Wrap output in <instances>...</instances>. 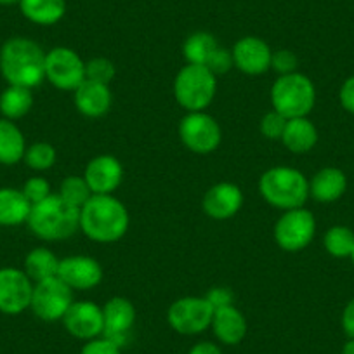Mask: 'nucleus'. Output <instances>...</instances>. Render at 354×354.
<instances>
[{
  "instance_id": "f257e3e1",
  "label": "nucleus",
  "mask_w": 354,
  "mask_h": 354,
  "mask_svg": "<svg viewBox=\"0 0 354 354\" xmlns=\"http://www.w3.org/2000/svg\"><path fill=\"white\" fill-rule=\"evenodd\" d=\"M0 73L8 85L39 87L46 80V50L26 37L6 40L0 47Z\"/></svg>"
},
{
  "instance_id": "f03ea898",
  "label": "nucleus",
  "mask_w": 354,
  "mask_h": 354,
  "mask_svg": "<svg viewBox=\"0 0 354 354\" xmlns=\"http://www.w3.org/2000/svg\"><path fill=\"white\" fill-rule=\"evenodd\" d=\"M129 210L117 196L93 195L80 209V230L88 240L113 243L129 230Z\"/></svg>"
},
{
  "instance_id": "7ed1b4c3",
  "label": "nucleus",
  "mask_w": 354,
  "mask_h": 354,
  "mask_svg": "<svg viewBox=\"0 0 354 354\" xmlns=\"http://www.w3.org/2000/svg\"><path fill=\"white\" fill-rule=\"evenodd\" d=\"M26 224L30 231L44 241L66 240L80 230V209L53 193L44 202L32 205Z\"/></svg>"
},
{
  "instance_id": "20e7f679",
  "label": "nucleus",
  "mask_w": 354,
  "mask_h": 354,
  "mask_svg": "<svg viewBox=\"0 0 354 354\" xmlns=\"http://www.w3.org/2000/svg\"><path fill=\"white\" fill-rule=\"evenodd\" d=\"M259 193L271 207L285 212L304 207L309 198V181L301 170L278 165L262 174L259 179Z\"/></svg>"
},
{
  "instance_id": "39448f33",
  "label": "nucleus",
  "mask_w": 354,
  "mask_h": 354,
  "mask_svg": "<svg viewBox=\"0 0 354 354\" xmlns=\"http://www.w3.org/2000/svg\"><path fill=\"white\" fill-rule=\"evenodd\" d=\"M271 104L273 110L283 117H308L316 104V87L311 78L304 73L281 75L271 87Z\"/></svg>"
},
{
  "instance_id": "423d86ee",
  "label": "nucleus",
  "mask_w": 354,
  "mask_h": 354,
  "mask_svg": "<svg viewBox=\"0 0 354 354\" xmlns=\"http://www.w3.org/2000/svg\"><path fill=\"white\" fill-rule=\"evenodd\" d=\"M217 93V77L202 64H186L174 80V97L188 113L205 111Z\"/></svg>"
},
{
  "instance_id": "0eeeda50",
  "label": "nucleus",
  "mask_w": 354,
  "mask_h": 354,
  "mask_svg": "<svg viewBox=\"0 0 354 354\" xmlns=\"http://www.w3.org/2000/svg\"><path fill=\"white\" fill-rule=\"evenodd\" d=\"M274 241L285 252H301L308 247L316 234V219L311 210H285L274 224Z\"/></svg>"
},
{
  "instance_id": "6e6552de",
  "label": "nucleus",
  "mask_w": 354,
  "mask_h": 354,
  "mask_svg": "<svg viewBox=\"0 0 354 354\" xmlns=\"http://www.w3.org/2000/svg\"><path fill=\"white\" fill-rule=\"evenodd\" d=\"M214 308L205 297H181L170 304L167 311V322L174 332L181 335H198L212 323Z\"/></svg>"
},
{
  "instance_id": "1a4fd4ad",
  "label": "nucleus",
  "mask_w": 354,
  "mask_h": 354,
  "mask_svg": "<svg viewBox=\"0 0 354 354\" xmlns=\"http://www.w3.org/2000/svg\"><path fill=\"white\" fill-rule=\"evenodd\" d=\"M73 304V290L59 277L33 285L30 309L42 322H61Z\"/></svg>"
},
{
  "instance_id": "9d476101",
  "label": "nucleus",
  "mask_w": 354,
  "mask_h": 354,
  "mask_svg": "<svg viewBox=\"0 0 354 354\" xmlns=\"http://www.w3.org/2000/svg\"><path fill=\"white\" fill-rule=\"evenodd\" d=\"M181 142L196 155H209L219 148L223 141L221 125L205 111H192L179 124Z\"/></svg>"
},
{
  "instance_id": "9b49d317",
  "label": "nucleus",
  "mask_w": 354,
  "mask_h": 354,
  "mask_svg": "<svg viewBox=\"0 0 354 354\" xmlns=\"http://www.w3.org/2000/svg\"><path fill=\"white\" fill-rule=\"evenodd\" d=\"M46 80L59 91H71L85 80V61L70 47H54L46 53Z\"/></svg>"
},
{
  "instance_id": "f8f14e48",
  "label": "nucleus",
  "mask_w": 354,
  "mask_h": 354,
  "mask_svg": "<svg viewBox=\"0 0 354 354\" xmlns=\"http://www.w3.org/2000/svg\"><path fill=\"white\" fill-rule=\"evenodd\" d=\"M33 281L18 268L0 270V313L15 316L30 309L33 294Z\"/></svg>"
},
{
  "instance_id": "ddd939ff",
  "label": "nucleus",
  "mask_w": 354,
  "mask_h": 354,
  "mask_svg": "<svg viewBox=\"0 0 354 354\" xmlns=\"http://www.w3.org/2000/svg\"><path fill=\"white\" fill-rule=\"evenodd\" d=\"M61 322L66 332L78 340L87 342L103 335V308L91 301H73Z\"/></svg>"
},
{
  "instance_id": "4468645a",
  "label": "nucleus",
  "mask_w": 354,
  "mask_h": 354,
  "mask_svg": "<svg viewBox=\"0 0 354 354\" xmlns=\"http://www.w3.org/2000/svg\"><path fill=\"white\" fill-rule=\"evenodd\" d=\"M84 177L93 195H113L124 181V167L113 155H97L88 160Z\"/></svg>"
},
{
  "instance_id": "2eb2a0df",
  "label": "nucleus",
  "mask_w": 354,
  "mask_h": 354,
  "mask_svg": "<svg viewBox=\"0 0 354 354\" xmlns=\"http://www.w3.org/2000/svg\"><path fill=\"white\" fill-rule=\"evenodd\" d=\"M57 277L71 290H91L103 280V268L96 259L88 255H70L59 259Z\"/></svg>"
},
{
  "instance_id": "dca6fc26",
  "label": "nucleus",
  "mask_w": 354,
  "mask_h": 354,
  "mask_svg": "<svg viewBox=\"0 0 354 354\" xmlns=\"http://www.w3.org/2000/svg\"><path fill=\"white\" fill-rule=\"evenodd\" d=\"M104 330L103 337L110 339L117 346L124 347L127 344L131 330L136 323V308L129 299L111 297L103 306Z\"/></svg>"
},
{
  "instance_id": "f3484780",
  "label": "nucleus",
  "mask_w": 354,
  "mask_h": 354,
  "mask_svg": "<svg viewBox=\"0 0 354 354\" xmlns=\"http://www.w3.org/2000/svg\"><path fill=\"white\" fill-rule=\"evenodd\" d=\"M234 68L245 75H262L271 70V56L273 50L259 37H243L234 44L233 50Z\"/></svg>"
},
{
  "instance_id": "a211bd4d",
  "label": "nucleus",
  "mask_w": 354,
  "mask_h": 354,
  "mask_svg": "<svg viewBox=\"0 0 354 354\" xmlns=\"http://www.w3.org/2000/svg\"><path fill=\"white\" fill-rule=\"evenodd\" d=\"M243 205V193L233 183H217L202 200V209L210 219L226 221L240 212Z\"/></svg>"
},
{
  "instance_id": "6ab92c4d",
  "label": "nucleus",
  "mask_w": 354,
  "mask_h": 354,
  "mask_svg": "<svg viewBox=\"0 0 354 354\" xmlns=\"http://www.w3.org/2000/svg\"><path fill=\"white\" fill-rule=\"evenodd\" d=\"M111 96L110 85L100 84V82L84 80L73 91V103L78 113L88 118H100L110 111Z\"/></svg>"
},
{
  "instance_id": "aec40b11",
  "label": "nucleus",
  "mask_w": 354,
  "mask_h": 354,
  "mask_svg": "<svg viewBox=\"0 0 354 354\" xmlns=\"http://www.w3.org/2000/svg\"><path fill=\"white\" fill-rule=\"evenodd\" d=\"M210 328H212L214 335L219 342L226 344V346H236L247 335L248 325L243 313L231 304L214 309Z\"/></svg>"
},
{
  "instance_id": "412c9836",
  "label": "nucleus",
  "mask_w": 354,
  "mask_h": 354,
  "mask_svg": "<svg viewBox=\"0 0 354 354\" xmlns=\"http://www.w3.org/2000/svg\"><path fill=\"white\" fill-rule=\"evenodd\" d=\"M347 189V177L337 167H325L318 170L309 181V196L316 202H337Z\"/></svg>"
},
{
  "instance_id": "4be33fe9",
  "label": "nucleus",
  "mask_w": 354,
  "mask_h": 354,
  "mask_svg": "<svg viewBox=\"0 0 354 354\" xmlns=\"http://www.w3.org/2000/svg\"><path fill=\"white\" fill-rule=\"evenodd\" d=\"M285 148L295 155L309 153L318 142V129L308 117L290 118L281 138Z\"/></svg>"
},
{
  "instance_id": "5701e85b",
  "label": "nucleus",
  "mask_w": 354,
  "mask_h": 354,
  "mask_svg": "<svg viewBox=\"0 0 354 354\" xmlns=\"http://www.w3.org/2000/svg\"><path fill=\"white\" fill-rule=\"evenodd\" d=\"M32 203L21 189L0 188V226L15 227L28 223Z\"/></svg>"
},
{
  "instance_id": "b1692460",
  "label": "nucleus",
  "mask_w": 354,
  "mask_h": 354,
  "mask_svg": "<svg viewBox=\"0 0 354 354\" xmlns=\"http://www.w3.org/2000/svg\"><path fill=\"white\" fill-rule=\"evenodd\" d=\"M19 9L28 21L50 26L64 18L66 0H19Z\"/></svg>"
},
{
  "instance_id": "393cba45",
  "label": "nucleus",
  "mask_w": 354,
  "mask_h": 354,
  "mask_svg": "<svg viewBox=\"0 0 354 354\" xmlns=\"http://www.w3.org/2000/svg\"><path fill=\"white\" fill-rule=\"evenodd\" d=\"M26 141L21 129L8 118H0V163L16 165L25 158Z\"/></svg>"
},
{
  "instance_id": "a878e982",
  "label": "nucleus",
  "mask_w": 354,
  "mask_h": 354,
  "mask_svg": "<svg viewBox=\"0 0 354 354\" xmlns=\"http://www.w3.org/2000/svg\"><path fill=\"white\" fill-rule=\"evenodd\" d=\"M33 108L32 88L21 85H8L0 94V113L8 120H19Z\"/></svg>"
},
{
  "instance_id": "bb28decb",
  "label": "nucleus",
  "mask_w": 354,
  "mask_h": 354,
  "mask_svg": "<svg viewBox=\"0 0 354 354\" xmlns=\"http://www.w3.org/2000/svg\"><path fill=\"white\" fill-rule=\"evenodd\" d=\"M25 271L33 283L49 280V278L57 277L59 271V259L53 250L46 247H37L28 252L25 257Z\"/></svg>"
},
{
  "instance_id": "cd10ccee",
  "label": "nucleus",
  "mask_w": 354,
  "mask_h": 354,
  "mask_svg": "<svg viewBox=\"0 0 354 354\" xmlns=\"http://www.w3.org/2000/svg\"><path fill=\"white\" fill-rule=\"evenodd\" d=\"M219 42L216 37L209 32H196L186 39L185 46H183V54H185L186 61L189 64H202L207 66L212 54L216 53Z\"/></svg>"
},
{
  "instance_id": "c85d7f7f",
  "label": "nucleus",
  "mask_w": 354,
  "mask_h": 354,
  "mask_svg": "<svg viewBox=\"0 0 354 354\" xmlns=\"http://www.w3.org/2000/svg\"><path fill=\"white\" fill-rule=\"evenodd\" d=\"M323 247L332 257H351L354 250V231L347 226H333L323 236Z\"/></svg>"
},
{
  "instance_id": "c756f323",
  "label": "nucleus",
  "mask_w": 354,
  "mask_h": 354,
  "mask_svg": "<svg viewBox=\"0 0 354 354\" xmlns=\"http://www.w3.org/2000/svg\"><path fill=\"white\" fill-rule=\"evenodd\" d=\"M57 195H59L64 202L70 203V205L82 209V207L88 202V198L93 196V192L88 188L84 176H68L61 181Z\"/></svg>"
},
{
  "instance_id": "7c9ffc66",
  "label": "nucleus",
  "mask_w": 354,
  "mask_h": 354,
  "mask_svg": "<svg viewBox=\"0 0 354 354\" xmlns=\"http://www.w3.org/2000/svg\"><path fill=\"white\" fill-rule=\"evenodd\" d=\"M56 148L53 145L46 141L33 142L32 146H28L25 151V163L32 170L37 172H46V170L53 169L54 163H56Z\"/></svg>"
},
{
  "instance_id": "2f4dec72",
  "label": "nucleus",
  "mask_w": 354,
  "mask_h": 354,
  "mask_svg": "<svg viewBox=\"0 0 354 354\" xmlns=\"http://www.w3.org/2000/svg\"><path fill=\"white\" fill-rule=\"evenodd\" d=\"M115 75H117L115 64L108 57H94V59H88L85 63V80L110 85Z\"/></svg>"
},
{
  "instance_id": "473e14b6",
  "label": "nucleus",
  "mask_w": 354,
  "mask_h": 354,
  "mask_svg": "<svg viewBox=\"0 0 354 354\" xmlns=\"http://www.w3.org/2000/svg\"><path fill=\"white\" fill-rule=\"evenodd\" d=\"M287 117L278 113L277 110H271L262 117L259 129H261V134L264 136L266 139H270V141H281L285 127H287Z\"/></svg>"
},
{
  "instance_id": "72a5a7b5",
  "label": "nucleus",
  "mask_w": 354,
  "mask_h": 354,
  "mask_svg": "<svg viewBox=\"0 0 354 354\" xmlns=\"http://www.w3.org/2000/svg\"><path fill=\"white\" fill-rule=\"evenodd\" d=\"M21 192L23 195L28 198V202L32 203V205L44 202V200L49 198V196L53 195V189H50L49 181L39 176L30 177L28 181L25 183V186H23Z\"/></svg>"
},
{
  "instance_id": "f704fd0d",
  "label": "nucleus",
  "mask_w": 354,
  "mask_h": 354,
  "mask_svg": "<svg viewBox=\"0 0 354 354\" xmlns=\"http://www.w3.org/2000/svg\"><path fill=\"white\" fill-rule=\"evenodd\" d=\"M299 59L292 50L288 49H280L274 50L273 56H271V70L277 71L278 75H290L297 71Z\"/></svg>"
},
{
  "instance_id": "c9c22d12",
  "label": "nucleus",
  "mask_w": 354,
  "mask_h": 354,
  "mask_svg": "<svg viewBox=\"0 0 354 354\" xmlns=\"http://www.w3.org/2000/svg\"><path fill=\"white\" fill-rule=\"evenodd\" d=\"M234 66V61H233V54H231L230 49H226V47H217L216 53L212 54V57L209 59V63H207V68H209L210 71H212L214 75H224L227 73V71L231 70V68Z\"/></svg>"
},
{
  "instance_id": "e433bc0d",
  "label": "nucleus",
  "mask_w": 354,
  "mask_h": 354,
  "mask_svg": "<svg viewBox=\"0 0 354 354\" xmlns=\"http://www.w3.org/2000/svg\"><path fill=\"white\" fill-rule=\"evenodd\" d=\"M80 354H122V347L101 335L97 339L87 340L85 346L82 347Z\"/></svg>"
},
{
  "instance_id": "4c0bfd02",
  "label": "nucleus",
  "mask_w": 354,
  "mask_h": 354,
  "mask_svg": "<svg viewBox=\"0 0 354 354\" xmlns=\"http://www.w3.org/2000/svg\"><path fill=\"white\" fill-rule=\"evenodd\" d=\"M207 301L210 302V306H212L214 309H219V308H224V306H231L233 304V292L230 290V288L226 287H214L212 290L209 292V294L205 295Z\"/></svg>"
},
{
  "instance_id": "58836bf2",
  "label": "nucleus",
  "mask_w": 354,
  "mask_h": 354,
  "mask_svg": "<svg viewBox=\"0 0 354 354\" xmlns=\"http://www.w3.org/2000/svg\"><path fill=\"white\" fill-rule=\"evenodd\" d=\"M339 101L344 110L354 115V75H351L340 87Z\"/></svg>"
},
{
  "instance_id": "ea45409f",
  "label": "nucleus",
  "mask_w": 354,
  "mask_h": 354,
  "mask_svg": "<svg viewBox=\"0 0 354 354\" xmlns=\"http://www.w3.org/2000/svg\"><path fill=\"white\" fill-rule=\"evenodd\" d=\"M342 330L349 339H354V299H351L346 308H344Z\"/></svg>"
},
{
  "instance_id": "a19ab883",
  "label": "nucleus",
  "mask_w": 354,
  "mask_h": 354,
  "mask_svg": "<svg viewBox=\"0 0 354 354\" xmlns=\"http://www.w3.org/2000/svg\"><path fill=\"white\" fill-rule=\"evenodd\" d=\"M188 354H223L221 347L210 340H202L189 349Z\"/></svg>"
},
{
  "instance_id": "79ce46f5",
  "label": "nucleus",
  "mask_w": 354,
  "mask_h": 354,
  "mask_svg": "<svg viewBox=\"0 0 354 354\" xmlns=\"http://www.w3.org/2000/svg\"><path fill=\"white\" fill-rule=\"evenodd\" d=\"M342 354H354V339H349L344 344Z\"/></svg>"
},
{
  "instance_id": "37998d69",
  "label": "nucleus",
  "mask_w": 354,
  "mask_h": 354,
  "mask_svg": "<svg viewBox=\"0 0 354 354\" xmlns=\"http://www.w3.org/2000/svg\"><path fill=\"white\" fill-rule=\"evenodd\" d=\"M19 4V0H0V6H15Z\"/></svg>"
},
{
  "instance_id": "c03bdc74",
  "label": "nucleus",
  "mask_w": 354,
  "mask_h": 354,
  "mask_svg": "<svg viewBox=\"0 0 354 354\" xmlns=\"http://www.w3.org/2000/svg\"><path fill=\"white\" fill-rule=\"evenodd\" d=\"M351 261H353V264H354V250H353V254H351Z\"/></svg>"
}]
</instances>
